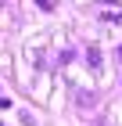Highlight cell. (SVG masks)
<instances>
[{
    "instance_id": "2",
    "label": "cell",
    "mask_w": 122,
    "mask_h": 126,
    "mask_svg": "<svg viewBox=\"0 0 122 126\" xmlns=\"http://www.w3.org/2000/svg\"><path fill=\"white\" fill-rule=\"evenodd\" d=\"M36 4H40V7H43V11H50V7H54V4H50V0H36Z\"/></svg>"
},
{
    "instance_id": "1",
    "label": "cell",
    "mask_w": 122,
    "mask_h": 126,
    "mask_svg": "<svg viewBox=\"0 0 122 126\" xmlns=\"http://www.w3.org/2000/svg\"><path fill=\"white\" fill-rule=\"evenodd\" d=\"M86 65H90V68H101V50H97V47L86 50Z\"/></svg>"
},
{
    "instance_id": "3",
    "label": "cell",
    "mask_w": 122,
    "mask_h": 126,
    "mask_svg": "<svg viewBox=\"0 0 122 126\" xmlns=\"http://www.w3.org/2000/svg\"><path fill=\"white\" fill-rule=\"evenodd\" d=\"M119 61H122V47H119Z\"/></svg>"
}]
</instances>
